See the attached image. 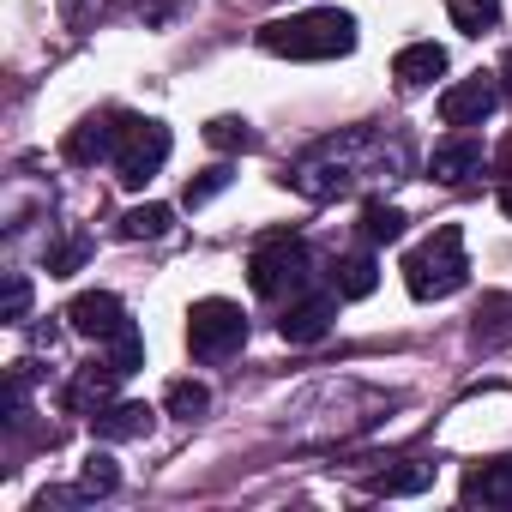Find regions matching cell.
Here are the masks:
<instances>
[{
    "mask_svg": "<svg viewBox=\"0 0 512 512\" xmlns=\"http://www.w3.org/2000/svg\"><path fill=\"white\" fill-rule=\"evenodd\" d=\"M260 49L284 61H338L356 49V19L344 7H308V13L260 25Z\"/></svg>",
    "mask_w": 512,
    "mask_h": 512,
    "instance_id": "6da1fadb",
    "label": "cell"
},
{
    "mask_svg": "<svg viewBox=\"0 0 512 512\" xmlns=\"http://www.w3.org/2000/svg\"><path fill=\"white\" fill-rule=\"evenodd\" d=\"M404 284L416 302H446L470 284V260H464V235L458 223H440L422 247L404 253Z\"/></svg>",
    "mask_w": 512,
    "mask_h": 512,
    "instance_id": "7a4b0ae2",
    "label": "cell"
},
{
    "mask_svg": "<svg viewBox=\"0 0 512 512\" xmlns=\"http://www.w3.org/2000/svg\"><path fill=\"white\" fill-rule=\"evenodd\" d=\"M374 139L368 133H338V139H320L296 169H290V187L296 193H308V199H338V193H350L368 169H362V151H368Z\"/></svg>",
    "mask_w": 512,
    "mask_h": 512,
    "instance_id": "3957f363",
    "label": "cell"
},
{
    "mask_svg": "<svg viewBox=\"0 0 512 512\" xmlns=\"http://www.w3.org/2000/svg\"><path fill=\"white\" fill-rule=\"evenodd\" d=\"M247 278H253V290H260L266 302H284V296L308 290V278H314V260H308V247H302V241H290V235H272V241H260V247H253Z\"/></svg>",
    "mask_w": 512,
    "mask_h": 512,
    "instance_id": "277c9868",
    "label": "cell"
},
{
    "mask_svg": "<svg viewBox=\"0 0 512 512\" xmlns=\"http://www.w3.org/2000/svg\"><path fill=\"white\" fill-rule=\"evenodd\" d=\"M241 344H247V314H241L235 302H223V296L193 302V314H187V350H193L199 362H223V356H235Z\"/></svg>",
    "mask_w": 512,
    "mask_h": 512,
    "instance_id": "5b68a950",
    "label": "cell"
},
{
    "mask_svg": "<svg viewBox=\"0 0 512 512\" xmlns=\"http://www.w3.org/2000/svg\"><path fill=\"white\" fill-rule=\"evenodd\" d=\"M163 163H169V127H163V121H145V115H127L121 145H115V175H121V187H145Z\"/></svg>",
    "mask_w": 512,
    "mask_h": 512,
    "instance_id": "8992f818",
    "label": "cell"
},
{
    "mask_svg": "<svg viewBox=\"0 0 512 512\" xmlns=\"http://www.w3.org/2000/svg\"><path fill=\"white\" fill-rule=\"evenodd\" d=\"M494 103H500V79L476 73V79L440 91V121H446V127H482V121L494 115Z\"/></svg>",
    "mask_w": 512,
    "mask_h": 512,
    "instance_id": "52a82bcc",
    "label": "cell"
},
{
    "mask_svg": "<svg viewBox=\"0 0 512 512\" xmlns=\"http://www.w3.org/2000/svg\"><path fill=\"white\" fill-rule=\"evenodd\" d=\"M67 326H73L79 338L109 344V338L127 326V308H121V296H109V290H85V296H73V302H67Z\"/></svg>",
    "mask_w": 512,
    "mask_h": 512,
    "instance_id": "ba28073f",
    "label": "cell"
},
{
    "mask_svg": "<svg viewBox=\"0 0 512 512\" xmlns=\"http://www.w3.org/2000/svg\"><path fill=\"white\" fill-rule=\"evenodd\" d=\"M115 368L109 362H91V368H79L73 380H67V392H61V410L67 416H103L109 404H115Z\"/></svg>",
    "mask_w": 512,
    "mask_h": 512,
    "instance_id": "9c48e42d",
    "label": "cell"
},
{
    "mask_svg": "<svg viewBox=\"0 0 512 512\" xmlns=\"http://www.w3.org/2000/svg\"><path fill=\"white\" fill-rule=\"evenodd\" d=\"M338 302H344V296H302V302H290V308H284V320H278L284 344H320V338L332 332Z\"/></svg>",
    "mask_w": 512,
    "mask_h": 512,
    "instance_id": "30bf717a",
    "label": "cell"
},
{
    "mask_svg": "<svg viewBox=\"0 0 512 512\" xmlns=\"http://www.w3.org/2000/svg\"><path fill=\"white\" fill-rule=\"evenodd\" d=\"M121 115H85L73 133H67V163H97V157H115V145H121Z\"/></svg>",
    "mask_w": 512,
    "mask_h": 512,
    "instance_id": "8fae6325",
    "label": "cell"
},
{
    "mask_svg": "<svg viewBox=\"0 0 512 512\" xmlns=\"http://www.w3.org/2000/svg\"><path fill=\"white\" fill-rule=\"evenodd\" d=\"M434 181H446V187H464L470 175H482V139L476 133H458V139H446V145H434Z\"/></svg>",
    "mask_w": 512,
    "mask_h": 512,
    "instance_id": "7c38bea8",
    "label": "cell"
},
{
    "mask_svg": "<svg viewBox=\"0 0 512 512\" xmlns=\"http://www.w3.org/2000/svg\"><path fill=\"white\" fill-rule=\"evenodd\" d=\"M464 500L470 506H512V458H488L464 470Z\"/></svg>",
    "mask_w": 512,
    "mask_h": 512,
    "instance_id": "4fadbf2b",
    "label": "cell"
},
{
    "mask_svg": "<svg viewBox=\"0 0 512 512\" xmlns=\"http://www.w3.org/2000/svg\"><path fill=\"white\" fill-rule=\"evenodd\" d=\"M446 73V49L440 43H410V49H398V61H392V79L404 85V91H422V85H434Z\"/></svg>",
    "mask_w": 512,
    "mask_h": 512,
    "instance_id": "5bb4252c",
    "label": "cell"
},
{
    "mask_svg": "<svg viewBox=\"0 0 512 512\" xmlns=\"http://www.w3.org/2000/svg\"><path fill=\"white\" fill-rule=\"evenodd\" d=\"M374 284H380V266L368 260V253H344V260L332 266V290H338L344 302H362V296H374Z\"/></svg>",
    "mask_w": 512,
    "mask_h": 512,
    "instance_id": "9a60e30c",
    "label": "cell"
},
{
    "mask_svg": "<svg viewBox=\"0 0 512 512\" xmlns=\"http://www.w3.org/2000/svg\"><path fill=\"white\" fill-rule=\"evenodd\" d=\"M151 416H157L151 404H109V410H103V416H91V422H97V434H103V440H139V434L151 428Z\"/></svg>",
    "mask_w": 512,
    "mask_h": 512,
    "instance_id": "2e32d148",
    "label": "cell"
},
{
    "mask_svg": "<svg viewBox=\"0 0 512 512\" xmlns=\"http://www.w3.org/2000/svg\"><path fill=\"white\" fill-rule=\"evenodd\" d=\"M446 19L464 31V37H482L500 25V0H446Z\"/></svg>",
    "mask_w": 512,
    "mask_h": 512,
    "instance_id": "e0dca14e",
    "label": "cell"
},
{
    "mask_svg": "<svg viewBox=\"0 0 512 512\" xmlns=\"http://www.w3.org/2000/svg\"><path fill=\"white\" fill-rule=\"evenodd\" d=\"M169 223H175V211L151 199V205H133V211L121 217V235H127V241H157V235H169Z\"/></svg>",
    "mask_w": 512,
    "mask_h": 512,
    "instance_id": "ac0fdd59",
    "label": "cell"
},
{
    "mask_svg": "<svg viewBox=\"0 0 512 512\" xmlns=\"http://www.w3.org/2000/svg\"><path fill=\"white\" fill-rule=\"evenodd\" d=\"M163 410H169L175 422H199V416L211 410V392H205L199 380H169V392H163Z\"/></svg>",
    "mask_w": 512,
    "mask_h": 512,
    "instance_id": "d6986e66",
    "label": "cell"
},
{
    "mask_svg": "<svg viewBox=\"0 0 512 512\" xmlns=\"http://www.w3.org/2000/svg\"><path fill=\"white\" fill-rule=\"evenodd\" d=\"M103 362H109L115 374H133V368H145V338H139V326H133V320H127V326L109 338V356H103Z\"/></svg>",
    "mask_w": 512,
    "mask_h": 512,
    "instance_id": "ffe728a7",
    "label": "cell"
},
{
    "mask_svg": "<svg viewBox=\"0 0 512 512\" xmlns=\"http://www.w3.org/2000/svg\"><path fill=\"white\" fill-rule=\"evenodd\" d=\"M362 235H368L374 247L398 241V235H404V211H398V205H380V199H374V205L362 211Z\"/></svg>",
    "mask_w": 512,
    "mask_h": 512,
    "instance_id": "44dd1931",
    "label": "cell"
},
{
    "mask_svg": "<svg viewBox=\"0 0 512 512\" xmlns=\"http://www.w3.org/2000/svg\"><path fill=\"white\" fill-rule=\"evenodd\" d=\"M205 145H211V151H247V145H253V127H247L241 115H217V121L205 127Z\"/></svg>",
    "mask_w": 512,
    "mask_h": 512,
    "instance_id": "7402d4cb",
    "label": "cell"
},
{
    "mask_svg": "<svg viewBox=\"0 0 512 512\" xmlns=\"http://www.w3.org/2000/svg\"><path fill=\"white\" fill-rule=\"evenodd\" d=\"M223 187H229V163H211V169H199V175L187 181V193H181V199H187V211H199V205H211Z\"/></svg>",
    "mask_w": 512,
    "mask_h": 512,
    "instance_id": "603a6c76",
    "label": "cell"
},
{
    "mask_svg": "<svg viewBox=\"0 0 512 512\" xmlns=\"http://www.w3.org/2000/svg\"><path fill=\"white\" fill-rule=\"evenodd\" d=\"M434 482V464H410V470H386L374 476V494H422Z\"/></svg>",
    "mask_w": 512,
    "mask_h": 512,
    "instance_id": "cb8c5ba5",
    "label": "cell"
},
{
    "mask_svg": "<svg viewBox=\"0 0 512 512\" xmlns=\"http://www.w3.org/2000/svg\"><path fill=\"white\" fill-rule=\"evenodd\" d=\"M115 482H121L115 458H109V452H91V458H85V470H79V488H85V494H109Z\"/></svg>",
    "mask_w": 512,
    "mask_h": 512,
    "instance_id": "d4e9b609",
    "label": "cell"
},
{
    "mask_svg": "<svg viewBox=\"0 0 512 512\" xmlns=\"http://www.w3.org/2000/svg\"><path fill=\"white\" fill-rule=\"evenodd\" d=\"M85 253H91V241H85V235H73V241L49 247V278H73V272L85 266Z\"/></svg>",
    "mask_w": 512,
    "mask_h": 512,
    "instance_id": "484cf974",
    "label": "cell"
},
{
    "mask_svg": "<svg viewBox=\"0 0 512 512\" xmlns=\"http://www.w3.org/2000/svg\"><path fill=\"white\" fill-rule=\"evenodd\" d=\"M25 314H31V278H7V314H0V320H7V326H25Z\"/></svg>",
    "mask_w": 512,
    "mask_h": 512,
    "instance_id": "4316f807",
    "label": "cell"
},
{
    "mask_svg": "<svg viewBox=\"0 0 512 512\" xmlns=\"http://www.w3.org/2000/svg\"><path fill=\"white\" fill-rule=\"evenodd\" d=\"M500 91H506V97H512V55H506V61H500Z\"/></svg>",
    "mask_w": 512,
    "mask_h": 512,
    "instance_id": "83f0119b",
    "label": "cell"
},
{
    "mask_svg": "<svg viewBox=\"0 0 512 512\" xmlns=\"http://www.w3.org/2000/svg\"><path fill=\"white\" fill-rule=\"evenodd\" d=\"M500 211H506V217H512V187H500Z\"/></svg>",
    "mask_w": 512,
    "mask_h": 512,
    "instance_id": "f1b7e54d",
    "label": "cell"
},
{
    "mask_svg": "<svg viewBox=\"0 0 512 512\" xmlns=\"http://www.w3.org/2000/svg\"><path fill=\"white\" fill-rule=\"evenodd\" d=\"M506 169H512V145H506Z\"/></svg>",
    "mask_w": 512,
    "mask_h": 512,
    "instance_id": "f546056e",
    "label": "cell"
}]
</instances>
